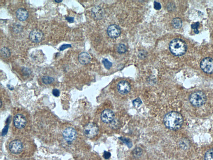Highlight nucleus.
<instances>
[{
	"mask_svg": "<svg viewBox=\"0 0 213 160\" xmlns=\"http://www.w3.org/2000/svg\"><path fill=\"white\" fill-rule=\"evenodd\" d=\"M183 122L182 115L176 111L168 113L164 118V125L168 129L172 130H177L180 129Z\"/></svg>",
	"mask_w": 213,
	"mask_h": 160,
	"instance_id": "obj_5",
	"label": "nucleus"
},
{
	"mask_svg": "<svg viewBox=\"0 0 213 160\" xmlns=\"http://www.w3.org/2000/svg\"><path fill=\"white\" fill-rule=\"evenodd\" d=\"M53 94L56 97H58L60 95V92L59 90L57 89H53L52 91Z\"/></svg>",
	"mask_w": 213,
	"mask_h": 160,
	"instance_id": "obj_28",
	"label": "nucleus"
},
{
	"mask_svg": "<svg viewBox=\"0 0 213 160\" xmlns=\"http://www.w3.org/2000/svg\"><path fill=\"white\" fill-rule=\"evenodd\" d=\"M102 62L103 65H104L105 67L107 69H108V70L110 69L111 67L112 66V63L108 61L107 59H103Z\"/></svg>",
	"mask_w": 213,
	"mask_h": 160,
	"instance_id": "obj_22",
	"label": "nucleus"
},
{
	"mask_svg": "<svg viewBox=\"0 0 213 160\" xmlns=\"http://www.w3.org/2000/svg\"><path fill=\"white\" fill-rule=\"evenodd\" d=\"M35 120L36 127L41 133L50 134L54 133L57 126V122L53 116L49 112L39 113Z\"/></svg>",
	"mask_w": 213,
	"mask_h": 160,
	"instance_id": "obj_2",
	"label": "nucleus"
},
{
	"mask_svg": "<svg viewBox=\"0 0 213 160\" xmlns=\"http://www.w3.org/2000/svg\"><path fill=\"white\" fill-rule=\"evenodd\" d=\"M60 137L62 143L67 146L71 147L78 142V133L72 126L68 125L62 127Z\"/></svg>",
	"mask_w": 213,
	"mask_h": 160,
	"instance_id": "obj_4",
	"label": "nucleus"
},
{
	"mask_svg": "<svg viewBox=\"0 0 213 160\" xmlns=\"http://www.w3.org/2000/svg\"><path fill=\"white\" fill-rule=\"evenodd\" d=\"M200 67L204 73L207 74L213 73V59L210 57L203 58L201 61Z\"/></svg>",
	"mask_w": 213,
	"mask_h": 160,
	"instance_id": "obj_9",
	"label": "nucleus"
},
{
	"mask_svg": "<svg viewBox=\"0 0 213 160\" xmlns=\"http://www.w3.org/2000/svg\"><path fill=\"white\" fill-rule=\"evenodd\" d=\"M121 33L120 28L116 25H111L107 29V34L108 36L111 38H117L119 37Z\"/></svg>",
	"mask_w": 213,
	"mask_h": 160,
	"instance_id": "obj_11",
	"label": "nucleus"
},
{
	"mask_svg": "<svg viewBox=\"0 0 213 160\" xmlns=\"http://www.w3.org/2000/svg\"><path fill=\"white\" fill-rule=\"evenodd\" d=\"M133 155L135 157H139L142 154V149L140 148L135 149L132 152Z\"/></svg>",
	"mask_w": 213,
	"mask_h": 160,
	"instance_id": "obj_21",
	"label": "nucleus"
},
{
	"mask_svg": "<svg viewBox=\"0 0 213 160\" xmlns=\"http://www.w3.org/2000/svg\"><path fill=\"white\" fill-rule=\"evenodd\" d=\"M189 102L192 105L196 107L203 106L207 101V97L202 91H196L192 93L189 96Z\"/></svg>",
	"mask_w": 213,
	"mask_h": 160,
	"instance_id": "obj_7",
	"label": "nucleus"
},
{
	"mask_svg": "<svg viewBox=\"0 0 213 160\" xmlns=\"http://www.w3.org/2000/svg\"><path fill=\"white\" fill-rule=\"evenodd\" d=\"M22 70L23 71V74H24L26 75V76H27V75H29L30 74V70H27V69H26V70L23 69V70Z\"/></svg>",
	"mask_w": 213,
	"mask_h": 160,
	"instance_id": "obj_31",
	"label": "nucleus"
},
{
	"mask_svg": "<svg viewBox=\"0 0 213 160\" xmlns=\"http://www.w3.org/2000/svg\"><path fill=\"white\" fill-rule=\"evenodd\" d=\"M199 26V22L194 23L191 25L192 28L194 29V32L195 34H198L199 33V31L198 30V28Z\"/></svg>",
	"mask_w": 213,
	"mask_h": 160,
	"instance_id": "obj_25",
	"label": "nucleus"
},
{
	"mask_svg": "<svg viewBox=\"0 0 213 160\" xmlns=\"http://www.w3.org/2000/svg\"><path fill=\"white\" fill-rule=\"evenodd\" d=\"M29 37L31 42L35 43H38L43 40L44 35L41 30L36 29L30 32Z\"/></svg>",
	"mask_w": 213,
	"mask_h": 160,
	"instance_id": "obj_10",
	"label": "nucleus"
},
{
	"mask_svg": "<svg viewBox=\"0 0 213 160\" xmlns=\"http://www.w3.org/2000/svg\"><path fill=\"white\" fill-rule=\"evenodd\" d=\"M42 81L45 85L51 84L54 81V78L50 76H44L42 77Z\"/></svg>",
	"mask_w": 213,
	"mask_h": 160,
	"instance_id": "obj_18",
	"label": "nucleus"
},
{
	"mask_svg": "<svg viewBox=\"0 0 213 160\" xmlns=\"http://www.w3.org/2000/svg\"><path fill=\"white\" fill-rule=\"evenodd\" d=\"M154 8L156 10H160L161 8H162V6H161L160 3L156 2H154Z\"/></svg>",
	"mask_w": 213,
	"mask_h": 160,
	"instance_id": "obj_27",
	"label": "nucleus"
},
{
	"mask_svg": "<svg viewBox=\"0 0 213 160\" xmlns=\"http://www.w3.org/2000/svg\"><path fill=\"white\" fill-rule=\"evenodd\" d=\"M117 90L121 94H126L130 91L131 86L127 81H121L119 82L117 86Z\"/></svg>",
	"mask_w": 213,
	"mask_h": 160,
	"instance_id": "obj_13",
	"label": "nucleus"
},
{
	"mask_svg": "<svg viewBox=\"0 0 213 160\" xmlns=\"http://www.w3.org/2000/svg\"><path fill=\"white\" fill-rule=\"evenodd\" d=\"M133 104L135 107L138 108L142 104V102L140 99L137 98L136 99L134 100L132 102Z\"/></svg>",
	"mask_w": 213,
	"mask_h": 160,
	"instance_id": "obj_24",
	"label": "nucleus"
},
{
	"mask_svg": "<svg viewBox=\"0 0 213 160\" xmlns=\"http://www.w3.org/2000/svg\"><path fill=\"white\" fill-rule=\"evenodd\" d=\"M65 19L70 23H73L74 22V17H70V16H66V17H65Z\"/></svg>",
	"mask_w": 213,
	"mask_h": 160,
	"instance_id": "obj_30",
	"label": "nucleus"
},
{
	"mask_svg": "<svg viewBox=\"0 0 213 160\" xmlns=\"http://www.w3.org/2000/svg\"><path fill=\"white\" fill-rule=\"evenodd\" d=\"M169 48L173 55L177 56H182L186 52L187 45L183 40L176 38L170 42Z\"/></svg>",
	"mask_w": 213,
	"mask_h": 160,
	"instance_id": "obj_6",
	"label": "nucleus"
},
{
	"mask_svg": "<svg viewBox=\"0 0 213 160\" xmlns=\"http://www.w3.org/2000/svg\"><path fill=\"white\" fill-rule=\"evenodd\" d=\"M34 142L28 136H14L11 138L7 142L9 151L14 155L22 154L26 149L32 146Z\"/></svg>",
	"mask_w": 213,
	"mask_h": 160,
	"instance_id": "obj_3",
	"label": "nucleus"
},
{
	"mask_svg": "<svg viewBox=\"0 0 213 160\" xmlns=\"http://www.w3.org/2000/svg\"><path fill=\"white\" fill-rule=\"evenodd\" d=\"M127 48L124 44H120L117 47V51L120 54H123L126 52Z\"/></svg>",
	"mask_w": 213,
	"mask_h": 160,
	"instance_id": "obj_20",
	"label": "nucleus"
},
{
	"mask_svg": "<svg viewBox=\"0 0 213 160\" xmlns=\"http://www.w3.org/2000/svg\"><path fill=\"white\" fill-rule=\"evenodd\" d=\"M0 53H1V55L2 57L4 58H8L10 57V54H11L10 49L7 47H4L1 49Z\"/></svg>",
	"mask_w": 213,
	"mask_h": 160,
	"instance_id": "obj_16",
	"label": "nucleus"
},
{
	"mask_svg": "<svg viewBox=\"0 0 213 160\" xmlns=\"http://www.w3.org/2000/svg\"><path fill=\"white\" fill-rule=\"evenodd\" d=\"M55 2H56V3H61V2H62V1H55Z\"/></svg>",
	"mask_w": 213,
	"mask_h": 160,
	"instance_id": "obj_32",
	"label": "nucleus"
},
{
	"mask_svg": "<svg viewBox=\"0 0 213 160\" xmlns=\"http://www.w3.org/2000/svg\"><path fill=\"white\" fill-rule=\"evenodd\" d=\"M12 128L14 136H28L32 128L29 113L23 109H17L14 114Z\"/></svg>",
	"mask_w": 213,
	"mask_h": 160,
	"instance_id": "obj_1",
	"label": "nucleus"
},
{
	"mask_svg": "<svg viewBox=\"0 0 213 160\" xmlns=\"http://www.w3.org/2000/svg\"><path fill=\"white\" fill-rule=\"evenodd\" d=\"M204 160H213V149L207 151L205 154Z\"/></svg>",
	"mask_w": 213,
	"mask_h": 160,
	"instance_id": "obj_19",
	"label": "nucleus"
},
{
	"mask_svg": "<svg viewBox=\"0 0 213 160\" xmlns=\"http://www.w3.org/2000/svg\"><path fill=\"white\" fill-rule=\"evenodd\" d=\"M17 18L21 22H23L27 19L29 16V14L26 9L20 8L18 9L16 12Z\"/></svg>",
	"mask_w": 213,
	"mask_h": 160,
	"instance_id": "obj_15",
	"label": "nucleus"
},
{
	"mask_svg": "<svg viewBox=\"0 0 213 160\" xmlns=\"http://www.w3.org/2000/svg\"><path fill=\"white\" fill-rule=\"evenodd\" d=\"M119 139H120V140L121 141H122L123 143H125V144H126L128 146V147H131L132 146V142L130 140L128 139V138L122 137H120Z\"/></svg>",
	"mask_w": 213,
	"mask_h": 160,
	"instance_id": "obj_23",
	"label": "nucleus"
},
{
	"mask_svg": "<svg viewBox=\"0 0 213 160\" xmlns=\"http://www.w3.org/2000/svg\"><path fill=\"white\" fill-rule=\"evenodd\" d=\"M115 118V114L110 109H106L102 111L101 115V119L102 122L106 123H112Z\"/></svg>",
	"mask_w": 213,
	"mask_h": 160,
	"instance_id": "obj_12",
	"label": "nucleus"
},
{
	"mask_svg": "<svg viewBox=\"0 0 213 160\" xmlns=\"http://www.w3.org/2000/svg\"><path fill=\"white\" fill-rule=\"evenodd\" d=\"M78 61L81 64L87 65L90 63L91 58L90 55L86 52H82L79 55Z\"/></svg>",
	"mask_w": 213,
	"mask_h": 160,
	"instance_id": "obj_14",
	"label": "nucleus"
},
{
	"mask_svg": "<svg viewBox=\"0 0 213 160\" xmlns=\"http://www.w3.org/2000/svg\"><path fill=\"white\" fill-rule=\"evenodd\" d=\"M72 46L70 44H63L59 48L60 51H63L65 49H68L69 48H71Z\"/></svg>",
	"mask_w": 213,
	"mask_h": 160,
	"instance_id": "obj_26",
	"label": "nucleus"
},
{
	"mask_svg": "<svg viewBox=\"0 0 213 160\" xmlns=\"http://www.w3.org/2000/svg\"><path fill=\"white\" fill-rule=\"evenodd\" d=\"M172 25L175 29H179L182 26V21L180 18H174L172 21Z\"/></svg>",
	"mask_w": 213,
	"mask_h": 160,
	"instance_id": "obj_17",
	"label": "nucleus"
},
{
	"mask_svg": "<svg viewBox=\"0 0 213 160\" xmlns=\"http://www.w3.org/2000/svg\"><path fill=\"white\" fill-rule=\"evenodd\" d=\"M99 128L95 123H90L86 125L83 129V134L85 136L89 138H92L98 134Z\"/></svg>",
	"mask_w": 213,
	"mask_h": 160,
	"instance_id": "obj_8",
	"label": "nucleus"
},
{
	"mask_svg": "<svg viewBox=\"0 0 213 160\" xmlns=\"http://www.w3.org/2000/svg\"><path fill=\"white\" fill-rule=\"evenodd\" d=\"M111 156V154L109 152L105 151L103 154V157L106 159H108Z\"/></svg>",
	"mask_w": 213,
	"mask_h": 160,
	"instance_id": "obj_29",
	"label": "nucleus"
}]
</instances>
